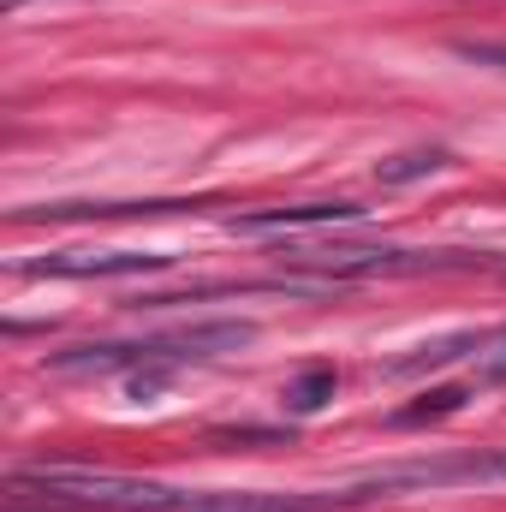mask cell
Masks as SVG:
<instances>
[{"mask_svg": "<svg viewBox=\"0 0 506 512\" xmlns=\"http://www.w3.org/2000/svg\"><path fill=\"white\" fill-rule=\"evenodd\" d=\"M465 405V387H435L423 405H411V411H399L393 423H429V417H447V411H459Z\"/></svg>", "mask_w": 506, "mask_h": 512, "instance_id": "obj_8", "label": "cell"}, {"mask_svg": "<svg viewBox=\"0 0 506 512\" xmlns=\"http://www.w3.org/2000/svg\"><path fill=\"white\" fill-rule=\"evenodd\" d=\"M251 340H256L251 322H197V328H173V334H155V340L54 352V370H66V376H131L137 393H149V387L167 382L179 364H203V358L239 352V346H251Z\"/></svg>", "mask_w": 506, "mask_h": 512, "instance_id": "obj_1", "label": "cell"}, {"mask_svg": "<svg viewBox=\"0 0 506 512\" xmlns=\"http://www.w3.org/2000/svg\"><path fill=\"white\" fill-rule=\"evenodd\" d=\"M453 483H477V489L506 483V447L453 453V459H411V465H387V471H376V477H364L352 495H358V501H381V495H399V489H453Z\"/></svg>", "mask_w": 506, "mask_h": 512, "instance_id": "obj_2", "label": "cell"}, {"mask_svg": "<svg viewBox=\"0 0 506 512\" xmlns=\"http://www.w3.org/2000/svg\"><path fill=\"white\" fill-rule=\"evenodd\" d=\"M441 167H447V149H411V155L381 161V185H405V179H423V173H441Z\"/></svg>", "mask_w": 506, "mask_h": 512, "instance_id": "obj_6", "label": "cell"}, {"mask_svg": "<svg viewBox=\"0 0 506 512\" xmlns=\"http://www.w3.org/2000/svg\"><path fill=\"white\" fill-rule=\"evenodd\" d=\"M280 262L316 268L328 286L334 280H364V274H423V268H441V256H423V251H358V245H286Z\"/></svg>", "mask_w": 506, "mask_h": 512, "instance_id": "obj_3", "label": "cell"}, {"mask_svg": "<svg viewBox=\"0 0 506 512\" xmlns=\"http://www.w3.org/2000/svg\"><path fill=\"white\" fill-rule=\"evenodd\" d=\"M370 209L358 203H292V209H256V215H233V233L251 239H280V233H322V227H352Z\"/></svg>", "mask_w": 506, "mask_h": 512, "instance_id": "obj_5", "label": "cell"}, {"mask_svg": "<svg viewBox=\"0 0 506 512\" xmlns=\"http://www.w3.org/2000/svg\"><path fill=\"white\" fill-rule=\"evenodd\" d=\"M459 54L477 66H506V48H495V42H459Z\"/></svg>", "mask_w": 506, "mask_h": 512, "instance_id": "obj_9", "label": "cell"}, {"mask_svg": "<svg viewBox=\"0 0 506 512\" xmlns=\"http://www.w3.org/2000/svg\"><path fill=\"white\" fill-rule=\"evenodd\" d=\"M173 256L161 251H60V256H36L18 262V274H54V280H108V274H155Z\"/></svg>", "mask_w": 506, "mask_h": 512, "instance_id": "obj_4", "label": "cell"}, {"mask_svg": "<svg viewBox=\"0 0 506 512\" xmlns=\"http://www.w3.org/2000/svg\"><path fill=\"white\" fill-rule=\"evenodd\" d=\"M6 6H24V0H6Z\"/></svg>", "mask_w": 506, "mask_h": 512, "instance_id": "obj_11", "label": "cell"}, {"mask_svg": "<svg viewBox=\"0 0 506 512\" xmlns=\"http://www.w3.org/2000/svg\"><path fill=\"white\" fill-rule=\"evenodd\" d=\"M489 376H501V382H506V340L495 346V358H489Z\"/></svg>", "mask_w": 506, "mask_h": 512, "instance_id": "obj_10", "label": "cell"}, {"mask_svg": "<svg viewBox=\"0 0 506 512\" xmlns=\"http://www.w3.org/2000/svg\"><path fill=\"white\" fill-rule=\"evenodd\" d=\"M328 399H334V370H310L304 382L286 387V405H292V411H322Z\"/></svg>", "mask_w": 506, "mask_h": 512, "instance_id": "obj_7", "label": "cell"}]
</instances>
